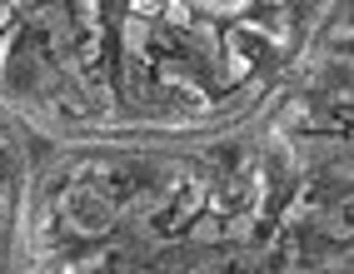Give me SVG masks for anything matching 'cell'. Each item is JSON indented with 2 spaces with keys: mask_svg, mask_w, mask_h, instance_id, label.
I'll return each mask as SVG.
<instances>
[{
  "mask_svg": "<svg viewBox=\"0 0 354 274\" xmlns=\"http://www.w3.org/2000/svg\"><path fill=\"white\" fill-rule=\"evenodd\" d=\"M209 10H240V0H205Z\"/></svg>",
  "mask_w": 354,
  "mask_h": 274,
  "instance_id": "3957f363",
  "label": "cell"
},
{
  "mask_svg": "<svg viewBox=\"0 0 354 274\" xmlns=\"http://www.w3.org/2000/svg\"><path fill=\"white\" fill-rule=\"evenodd\" d=\"M170 0H135V15H160Z\"/></svg>",
  "mask_w": 354,
  "mask_h": 274,
  "instance_id": "7a4b0ae2",
  "label": "cell"
},
{
  "mask_svg": "<svg viewBox=\"0 0 354 274\" xmlns=\"http://www.w3.org/2000/svg\"><path fill=\"white\" fill-rule=\"evenodd\" d=\"M70 219H75L80 230L100 235L110 224V204H100V195H70Z\"/></svg>",
  "mask_w": 354,
  "mask_h": 274,
  "instance_id": "6da1fadb",
  "label": "cell"
}]
</instances>
